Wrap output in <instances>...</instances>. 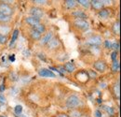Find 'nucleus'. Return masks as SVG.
<instances>
[{
    "mask_svg": "<svg viewBox=\"0 0 121 117\" xmlns=\"http://www.w3.org/2000/svg\"><path fill=\"white\" fill-rule=\"evenodd\" d=\"M11 21V17L6 16L4 14L0 13V24H7Z\"/></svg>",
    "mask_w": 121,
    "mask_h": 117,
    "instance_id": "obj_22",
    "label": "nucleus"
},
{
    "mask_svg": "<svg viewBox=\"0 0 121 117\" xmlns=\"http://www.w3.org/2000/svg\"><path fill=\"white\" fill-rule=\"evenodd\" d=\"M33 3H35V5H46L48 1L47 0H35L33 1Z\"/></svg>",
    "mask_w": 121,
    "mask_h": 117,
    "instance_id": "obj_30",
    "label": "nucleus"
},
{
    "mask_svg": "<svg viewBox=\"0 0 121 117\" xmlns=\"http://www.w3.org/2000/svg\"><path fill=\"white\" fill-rule=\"evenodd\" d=\"M73 26L79 31H86L89 29L90 24L86 20H75L73 22Z\"/></svg>",
    "mask_w": 121,
    "mask_h": 117,
    "instance_id": "obj_4",
    "label": "nucleus"
},
{
    "mask_svg": "<svg viewBox=\"0 0 121 117\" xmlns=\"http://www.w3.org/2000/svg\"><path fill=\"white\" fill-rule=\"evenodd\" d=\"M102 44H103V38L98 35L91 36L86 40V45L91 47H99Z\"/></svg>",
    "mask_w": 121,
    "mask_h": 117,
    "instance_id": "obj_3",
    "label": "nucleus"
},
{
    "mask_svg": "<svg viewBox=\"0 0 121 117\" xmlns=\"http://www.w3.org/2000/svg\"><path fill=\"white\" fill-rule=\"evenodd\" d=\"M38 75L42 78H55L56 75L48 68H41L38 70Z\"/></svg>",
    "mask_w": 121,
    "mask_h": 117,
    "instance_id": "obj_12",
    "label": "nucleus"
},
{
    "mask_svg": "<svg viewBox=\"0 0 121 117\" xmlns=\"http://www.w3.org/2000/svg\"><path fill=\"white\" fill-rule=\"evenodd\" d=\"M104 110H105L106 112H107L110 116H112V115L115 114V110H114V108H112V107H104Z\"/></svg>",
    "mask_w": 121,
    "mask_h": 117,
    "instance_id": "obj_28",
    "label": "nucleus"
},
{
    "mask_svg": "<svg viewBox=\"0 0 121 117\" xmlns=\"http://www.w3.org/2000/svg\"><path fill=\"white\" fill-rule=\"evenodd\" d=\"M91 7L96 11H100L104 9V3L102 0H92L91 1Z\"/></svg>",
    "mask_w": 121,
    "mask_h": 117,
    "instance_id": "obj_8",
    "label": "nucleus"
},
{
    "mask_svg": "<svg viewBox=\"0 0 121 117\" xmlns=\"http://www.w3.org/2000/svg\"><path fill=\"white\" fill-rule=\"evenodd\" d=\"M0 13L11 17L14 13V10L6 1H2V2H0Z\"/></svg>",
    "mask_w": 121,
    "mask_h": 117,
    "instance_id": "obj_2",
    "label": "nucleus"
},
{
    "mask_svg": "<svg viewBox=\"0 0 121 117\" xmlns=\"http://www.w3.org/2000/svg\"><path fill=\"white\" fill-rule=\"evenodd\" d=\"M77 4L82 6L85 9H90L91 8V1L90 0H78Z\"/></svg>",
    "mask_w": 121,
    "mask_h": 117,
    "instance_id": "obj_23",
    "label": "nucleus"
},
{
    "mask_svg": "<svg viewBox=\"0 0 121 117\" xmlns=\"http://www.w3.org/2000/svg\"><path fill=\"white\" fill-rule=\"evenodd\" d=\"M33 29L36 30L39 34H41V35H43V34H45L46 31H47V28H46L45 24H43L42 23H40L39 24H37L36 26H35Z\"/></svg>",
    "mask_w": 121,
    "mask_h": 117,
    "instance_id": "obj_21",
    "label": "nucleus"
},
{
    "mask_svg": "<svg viewBox=\"0 0 121 117\" xmlns=\"http://www.w3.org/2000/svg\"><path fill=\"white\" fill-rule=\"evenodd\" d=\"M56 117H70L68 114H66V113H63V112H60V113H58Z\"/></svg>",
    "mask_w": 121,
    "mask_h": 117,
    "instance_id": "obj_35",
    "label": "nucleus"
},
{
    "mask_svg": "<svg viewBox=\"0 0 121 117\" xmlns=\"http://www.w3.org/2000/svg\"><path fill=\"white\" fill-rule=\"evenodd\" d=\"M70 117H81V112L79 111H77L76 109L72 110V112H70Z\"/></svg>",
    "mask_w": 121,
    "mask_h": 117,
    "instance_id": "obj_26",
    "label": "nucleus"
},
{
    "mask_svg": "<svg viewBox=\"0 0 121 117\" xmlns=\"http://www.w3.org/2000/svg\"><path fill=\"white\" fill-rule=\"evenodd\" d=\"M19 29H15L12 33V37H11V40H10V45H12L13 43H15V41L17 40L18 37H19Z\"/></svg>",
    "mask_w": 121,
    "mask_h": 117,
    "instance_id": "obj_25",
    "label": "nucleus"
},
{
    "mask_svg": "<svg viewBox=\"0 0 121 117\" xmlns=\"http://www.w3.org/2000/svg\"><path fill=\"white\" fill-rule=\"evenodd\" d=\"M63 3H64L65 8L67 10H70L76 9V7H77V5H78L76 0H65Z\"/></svg>",
    "mask_w": 121,
    "mask_h": 117,
    "instance_id": "obj_16",
    "label": "nucleus"
},
{
    "mask_svg": "<svg viewBox=\"0 0 121 117\" xmlns=\"http://www.w3.org/2000/svg\"><path fill=\"white\" fill-rule=\"evenodd\" d=\"M117 54H118V53H117V51H114L113 53H112V55H111V58L113 61H116L117 58Z\"/></svg>",
    "mask_w": 121,
    "mask_h": 117,
    "instance_id": "obj_32",
    "label": "nucleus"
},
{
    "mask_svg": "<svg viewBox=\"0 0 121 117\" xmlns=\"http://www.w3.org/2000/svg\"><path fill=\"white\" fill-rule=\"evenodd\" d=\"M98 16L101 19H107V18H109V16H110V10L105 9V8L103 9L102 10L98 11Z\"/></svg>",
    "mask_w": 121,
    "mask_h": 117,
    "instance_id": "obj_19",
    "label": "nucleus"
},
{
    "mask_svg": "<svg viewBox=\"0 0 121 117\" xmlns=\"http://www.w3.org/2000/svg\"><path fill=\"white\" fill-rule=\"evenodd\" d=\"M24 22H25L28 25L32 26V28H34L35 26H36L37 24H39L41 23V20H39V19H37V18H35V17H33V16H29V17H26V18L24 19Z\"/></svg>",
    "mask_w": 121,
    "mask_h": 117,
    "instance_id": "obj_11",
    "label": "nucleus"
},
{
    "mask_svg": "<svg viewBox=\"0 0 121 117\" xmlns=\"http://www.w3.org/2000/svg\"><path fill=\"white\" fill-rule=\"evenodd\" d=\"M88 73H89V76H90V79H95L96 77H97V73L95 72V71H92V70H89L88 71Z\"/></svg>",
    "mask_w": 121,
    "mask_h": 117,
    "instance_id": "obj_31",
    "label": "nucleus"
},
{
    "mask_svg": "<svg viewBox=\"0 0 121 117\" xmlns=\"http://www.w3.org/2000/svg\"><path fill=\"white\" fill-rule=\"evenodd\" d=\"M76 79L81 83H85L87 82H89L90 80V76H89V73L87 70H79L76 73Z\"/></svg>",
    "mask_w": 121,
    "mask_h": 117,
    "instance_id": "obj_6",
    "label": "nucleus"
},
{
    "mask_svg": "<svg viewBox=\"0 0 121 117\" xmlns=\"http://www.w3.org/2000/svg\"><path fill=\"white\" fill-rule=\"evenodd\" d=\"M80 105H81V100H80V98L77 96H76V95L69 96L66 98V100H65V106L68 109H70V110L77 109Z\"/></svg>",
    "mask_w": 121,
    "mask_h": 117,
    "instance_id": "obj_1",
    "label": "nucleus"
},
{
    "mask_svg": "<svg viewBox=\"0 0 121 117\" xmlns=\"http://www.w3.org/2000/svg\"><path fill=\"white\" fill-rule=\"evenodd\" d=\"M52 38H53V33H52L51 31L47 32V33H45V34L41 37V39H40V40H39V43H40V45L47 46V44L50 41V39H51Z\"/></svg>",
    "mask_w": 121,
    "mask_h": 117,
    "instance_id": "obj_10",
    "label": "nucleus"
},
{
    "mask_svg": "<svg viewBox=\"0 0 121 117\" xmlns=\"http://www.w3.org/2000/svg\"><path fill=\"white\" fill-rule=\"evenodd\" d=\"M112 32L115 35L119 36V34H120V22H119V20L115 21L113 23V24H112Z\"/></svg>",
    "mask_w": 121,
    "mask_h": 117,
    "instance_id": "obj_17",
    "label": "nucleus"
},
{
    "mask_svg": "<svg viewBox=\"0 0 121 117\" xmlns=\"http://www.w3.org/2000/svg\"><path fill=\"white\" fill-rule=\"evenodd\" d=\"M9 32V27H8L7 24H0V34L7 36Z\"/></svg>",
    "mask_w": 121,
    "mask_h": 117,
    "instance_id": "obj_24",
    "label": "nucleus"
},
{
    "mask_svg": "<svg viewBox=\"0 0 121 117\" xmlns=\"http://www.w3.org/2000/svg\"><path fill=\"white\" fill-rule=\"evenodd\" d=\"M119 69H120L119 61H118V60L113 61V64H112V67H111L112 72H113V73H118V72H119Z\"/></svg>",
    "mask_w": 121,
    "mask_h": 117,
    "instance_id": "obj_20",
    "label": "nucleus"
},
{
    "mask_svg": "<svg viewBox=\"0 0 121 117\" xmlns=\"http://www.w3.org/2000/svg\"><path fill=\"white\" fill-rule=\"evenodd\" d=\"M0 103H6V98L2 95H0Z\"/></svg>",
    "mask_w": 121,
    "mask_h": 117,
    "instance_id": "obj_37",
    "label": "nucleus"
},
{
    "mask_svg": "<svg viewBox=\"0 0 121 117\" xmlns=\"http://www.w3.org/2000/svg\"><path fill=\"white\" fill-rule=\"evenodd\" d=\"M14 112H15L16 114H21L22 112V107L21 105H17L14 108Z\"/></svg>",
    "mask_w": 121,
    "mask_h": 117,
    "instance_id": "obj_29",
    "label": "nucleus"
},
{
    "mask_svg": "<svg viewBox=\"0 0 121 117\" xmlns=\"http://www.w3.org/2000/svg\"><path fill=\"white\" fill-rule=\"evenodd\" d=\"M104 44H105L106 48H109V49H111V45H112V43H111L109 40H105Z\"/></svg>",
    "mask_w": 121,
    "mask_h": 117,
    "instance_id": "obj_36",
    "label": "nucleus"
},
{
    "mask_svg": "<svg viewBox=\"0 0 121 117\" xmlns=\"http://www.w3.org/2000/svg\"><path fill=\"white\" fill-rule=\"evenodd\" d=\"M8 41V37L0 34V45H5Z\"/></svg>",
    "mask_w": 121,
    "mask_h": 117,
    "instance_id": "obj_27",
    "label": "nucleus"
},
{
    "mask_svg": "<svg viewBox=\"0 0 121 117\" xmlns=\"http://www.w3.org/2000/svg\"><path fill=\"white\" fill-rule=\"evenodd\" d=\"M118 48H119V43L115 42V43H112V45H111V49H114L115 51L118 50Z\"/></svg>",
    "mask_w": 121,
    "mask_h": 117,
    "instance_id": "obj_33",
    "label": "nucleus"
},
{
    "mask_svg": "<svg viewBox=\"0 0 121 117\" xmlns=\"http://www.w3.org/2000/svg\"><path fill=\"white\" fill-rule=\"evenodd\" d=\"M93 68L96 71H98L100 73H104L107 70V64H106L104 60L99 59V60H96L93 63Z\"/></svg>",
    "mask_w": 121,
    "mask_h": 117,
    "instance_id": "obj_5",
    "label": "nucleus"
},
{
    "mask_svg": "<svg viewBox=\"0 0 121 117\" xmlns=\"http://www.w3.org/2000/svg\"><path fill=\"white\" fill-rule=\"evenodd\" d=\"M30 14L31 16H33L35 18H37V19L41 20V18L44 17L45 13H44V10L41 8H39V7H32L30 9Z\"/></svg>",
    "mask_w": 121,
    "mask_h": 117,
    "instance_id": "obj_7",
    "label": "nucleus"
},
{
    "mask_svg": "<svg viewBox=\"0 0 121 117\" xmlns=\"http://www.w3.org/2000/svg\"><path fill=\"white\" fill-rule=\"evenodd\" d=\"M60 45V40H59V39L53 37L50 39V41L47 44V47H48V50H56L57 48H59Z\"/></svg>",
    "mask_w": 121,
    "mask_h": 117,
    "instance_id": "obj_13",
    "label": "nucleus"
},
{
    "mask_svg": "<svg viewBox=\"0 0 121 117\" xmlns=\"http://www.w3.org/2000/svg\"><path fill=\"white\" fill-rule=\"evenodd\" d=\"M63 69H64V71H66L68 73H73V72L76 71V65L74 63H72V62H66L63 65Z\"/></svg>",
    "mask_w": 121,
    "mask_h": 117,
    "instance_id": "obj_15",
    "label": "nucleus"
},
{
    "mask_svg": "<svg viewBox=\"0 0 121 117\" xmlns=\"http://www.w3.org/2000/svg\"><path fill=\"white\" fill-rule=\"evenodd\" d=\"M112 94L114 95L115 98L119 99V98H120V86H119V81H117V83H115L113 84Z\"/></svg>",
    "mask_w": 121,
    "mask_h": 117,
    "instance_id": "obj_14",
    "label": "nucleus"
},
{
    "mask_svg": "<svg viewBox=\"0 0 121 117\" xmlns=\"http://www.w3.org/2000/svg\"><path fill=\"white\" fill-rule=\"evenodd\" d=\"M94 116L95 117H102L103 116V114H102V112H101L99 110H97V111H95V112H94Z\"/></svg>",
    "mask_w": 121,
    "mask_h": 117,
    "instance_id": "obj_34",
    "label": "nucleus"
},
{
    "mask_svg": "<svg viewBox=\"0 0 121 117\" xmlns=\"http://www.w3.org/2000/svg\"><path fill=\"white\" fill-rule=\"evenodd\" d=\"M71 15L75 18V20H86L87 21V19H88V14L86 12H84L83 10H80L72 11Z\"/></svg>",
    "mask_w": 121,
    "mask_h": 117,
    "instance_id": "obj_9",
    "label": "nucleus"
},
{
    "mask_svg": "<svg viewBox=\"0 0 121 117\" xmlns=\"http://www.w3.org/2000/svg\"><path fill=\"white\" fill-rule=\"evenodd\" d=\"M41 37H42V35L41 34H39L36 30L35 29H31L30 31V38L32 39V40H35V41H38V40H40V39H41Z\"/></svg>",
    "mask_w": 121,
    "mask_h": 117,
    "instance_id": "obj_18",
    "label": "nucleus"
}]
</instances>
